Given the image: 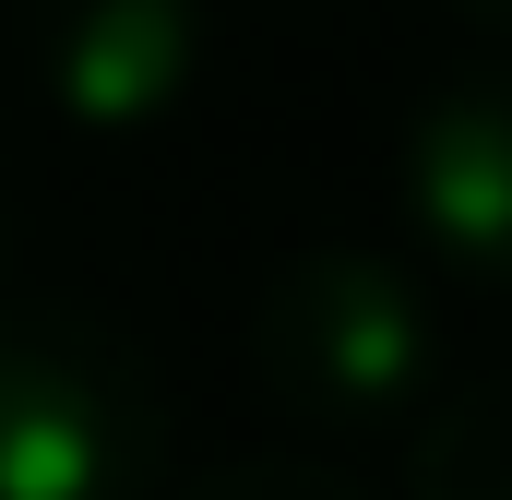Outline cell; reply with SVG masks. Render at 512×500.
Returning a JSON list of instances; mask_svg holds the SVG:
<instances>
[{
	"mask_svg": "<svg viewBox=\"0 0 512 500\" xmlns=\"http://www.w3.org/2000/svg\"><path fill=\"white\" fill-rule=\"evenodd\" d=\"M203 72V0H36V96L72 131H143Z\"/></svg>",
	"mask_w": 512,
	"mask_h": 500,
	"instance_id": "4",
	"label": "cell"
},
{
	"mask_svg": "<svg viewBox=\"0 0 512 500\" xmlns=\"http://www.w3.org/2000/svg\"><path fill=\"white\" fill-rule=\"evenodd\" d=\"M0 274H12V203H0Z\"/></svg>",
	"mask_w": 512,
	"mask_h": 500,
	"instance_id": "8",
	"label": "cell"
},
{
	"mask_svg": "<svg viewBox=\"0 0 512 500\" xmlns=\"http://www.w3.org/2000/svg\"><path fill=\"white\" fill-rule=\"evenodd\" d=\"M167 500H370L334 453H239V465H203L191 489H167Z\"/></svg>",
	"mask_w": 512,
	"mask_h": 500,
	"instance_id": "6",
	"label": "cell"
},
{
	"mask_svg": "<svg viewBox=\"0 0 512 500\" xmlns=\"http://www.w3.org/2000/svg\"><path fill=\"white\" fill-rule=\"evenodd\" d=\"M441 370V298L429 262L382 239H310L262 274L251 298V381L310 441H382L417 417Z\"/></svg>",
	"mask_w": 512,
	"mask_h": 500,
	"instance_id": "1",
	"label": "cell"
},
{
	"mask_svg": "<svg viewBox=\"0 0 512 500\" xmlns=\"http://www.w3.org/2000/svg\"><path fill=\"white\" fill-rule=\"evenodd\" d=\"M405 500H512V370L465 381L417 417L405 441Z\"/></svg>",
	"mask_w": 512,
	"mask_h": 500,
	"instance_id": "5",
	"label": "cell"
},
{
	"mask_svg": "<svg viewBox=\"0 0 512 500\" xmlns=\"http://www.w3.org/2000/svg\"><path fill=\"white\" fill-rule=\"evenodd\" d=\"M405 227H417V262H441L465 286H512V60L417 96V120H405Z\"/></svg>",
	"mask_w": 512,
	"mask_h": 500,
	"instance_id": "3",
	"label": "cell"
},
{
	"mask_svg": "<svg viewBox=\"0 0 512 500\" xmlns=\"http://www.w3.org/2000/svg\"><path fill=\"white\" fill-rule=\"evenodd\" d=\"M465 12H477V24H501V36H512V0H465Z\"/></svg>",
	"mask_w": 512,
	"mask_h": 500,
	"instance_id": "7",
	"label": "cell"
},
{
	"mask_svg": "<svg viewBox=\"0 0 512 500\" xmlns=\"http://www.w3.org/2000/svg\"><path fill=\"white\" fill-rule=\"evenodd\" d=\"M167 465V381L84 298H0V500H143Z\"/></svg>",
	"mask_w": 512,
	"mask_h": 500,
	"instance_id": "2",
	"label": "cell"
}]
</instances>
